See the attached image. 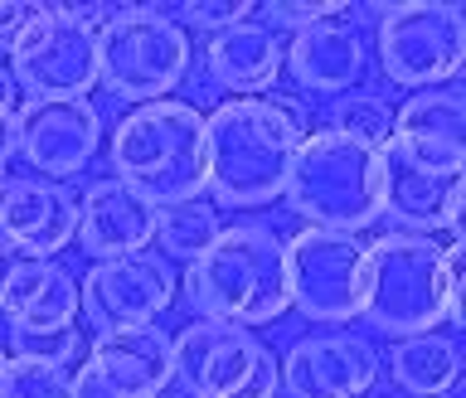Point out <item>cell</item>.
<instances>
[{
    "mask_svg": "<svg viewBox=\"0 0 466 398\" xmlns=\"http://www.w3.org/2000/svg\"><path fill=\"white\" fill-rule=\"evenodd\" d=\"M311 131L297 97H228L204 117V189L228 209H258L287 189L291 160Z\"/></svg>",
    "mask_w": 466,
    "mask_h": 398,
    "instance_id": "6da1fadb",
    "label": "cell"
},
{
    "mask_svg": "<svg viewBox=\"0 0 466 398\" xmlns=\"http://www.w3.org/2000/svg\"><path fill=\"white\" fill-rule=\"evenodd\" d=\"M364 321L384 335H428L461 326V248L428 233H384L364 248Z\"/></svg>",
    "mask_w": 466,
    "mask_h": 398,
    "instance_id": "7a4b0ae2",
    "label": "cell"
},
{
    "mask_svg": "<svg viewBox=\"0 0 466 398\" xmlns=\"http://www.w3.org/2000/svg\"><path fill=\"white\" fill-rule=\"evenodd\" d=\"M185 297L204 321L228 326H272L291 311L287 297V253L272 229L233 224L218 229V239L189 262Z\"/></svg>",
    "mask_w": 466,
    "mask_h": 398,
    "instance_id": "3957f363",
    "label": "cell"
},
{
    "mask_svg": "<svg viewBox=\"0 0 466 398\" xmlns=\"http://www.w3.org/2000/svg\"><path fill=\"white\" fill-rule=\"evenodd\" d=\"M282 195L301 219H311V229L355 239L360 229L379 224L389 209V160L374 146H360L350 137H335L330 127H316L297 146Z\"/></svg>",
    "mask_w": 466,
    "mask_h": 398,
    "instance_id": "277c9868",
    "label": "cell"
},
{
    "mask_svg": "<svg viewBox=\"0 0 466 398\" xmlns=\"http://www.w3.org/2000/svg\"><path fill=\"white\" fill-rule=\"evenodd\" d=\"M107 156L112 180L137 189L156 214L204 195V117L195 102L131 107L112 131Z\"/></svg>",
    "mask_w": 466,
    "mask_h": 398,
    "instance_id": "5b68a950",
    "label": "cell"
},
{
    "mask_svg": "<svg viewBox=\"0 0 466 398\" xmlns=\"http://www.w3.org/2000/svg\"><path fill=\"white\" fill-rule=\"evenodd\" d=\"M189 68V35L156 5H116L97 29V83L116 102H166Z\"/></svg>",
    "mask_w": 466,
    "mask_h": 398,
    "instance_id": "8992f818",
    "label": "cell"
},
{
    "mask_svg": "<svg viewBox=\"0 0 466 398\" xmlns=\"http://www.w3.org/2000/svg\"><path fill=\"white\" fill-rule=\"evenodd\" d=\"M170 360L185 398H277L282 389L277 355L228 321H189L170 335Z\"/></svg>",
    "mask_w": 466,
    "mask_h": 398,
    "instance_id": "52a82bcc",
    "label": "cell"
},
{
    "mask_svg": "<svg viewBox=\"0 0 466 398\" xmlns=\"http://www.w3.org/2000/svg\"><path fill=\"white\" fill-rule=\"evenodd\" d=\"M374 39L389 83L428 93L451 83L466 64V10L451 0H399L379 10Z\"/></svg>",
    "mask_w": 466,
    "mask_h": 398,
    "instance_id": "ba28073f",
    "label": "cell"
},
{
    "mask_svg": "<svg viewBox=\"0 0 466 398\" xmlns=\"http://www.w3.org/2000/svg\"><path fill=\"white\" fill-rule=\"evenodd\" d=\"M287 297L306 321L350 326L364 311V243L330 229H301L282 243Z\"/></svg>",
    "mask_w": 466,
    "mask_h": 398,
    "instance_id": "9c48e42d",
    "label": "cell"
},
{
    "mask_svg": "<svg viewBox=\"0 0 466 398\" xmlns=\"http://www.w3.org/2000/svg\"><path fill=\"white\" fill-rule=\"evenodd\" d=\"M10 73L29 102H78L97 87V35L49 5V15L10 54Z\"/></svg>",
    "mask_w": 466,
    "mask_h": 398,
    "instance_id": "30bf717a",
    "label": "cell"
},
{
    "mask_svg": "<svg viewBox=\"0 0 466 398\" xmlns=\"http://www.w3.org/2000/svg\"><path fill=\"white\" fill-rule=\"evenodd\" d=\"M170 301H175V272L166 258L151 253L93 262V272L78 282V316L97 335L127 326H156V316Z\"/></svg>",
    "mask_w": 466,
    "mask_h": 398,
    "instance_id": "8fae6325",
    "label": "cell"
},
{
    "mask_svg": "<svg viewBox=\"0 0 466 398\" xmlns=\"http://www.w3.org/2000/svg\"><path fill=\"white\" fill-rule=\"evenodd\" d=\"M393 166L418 175H461L466 170V97L451 87H428L413 93L403 107H393L389 151Z\"/></svg>",
    "mask_w": 466,
    "mask_h": 398,
    "instance_id": "7c38bea8",
    "label": "cell"
},
{
    "mask_svg": "<svg viewBox=\"0 0 466 398\" xmlns=\"http://www.w3.org/2000/svg\"><path fill=\"white\" fill-rule=\"evenodd\" d=\"M97 146H102V117L87 97H78V102H25L15 112V156H25L29 170L49 175L54 185L64 175L87 170Z\"/></svg>",
    "mask_w": 466,
    "mask_h": 398,
    "instance_id": "4fadbf2b",
    "label": "cell"
},
{
    "mask_svg": "<svg viewBox=\"0 0 466 398\" xmlns=\"http://www.w3.org/2000/svg\"><path fill=\"white\" fill-rule=\"evenodd\" d=\"M0 321L10 331H64L78 321V277L54 258L0 243Z\"/></svg>",
    "mask_w": 466,
    "mask_h": 398,
    "instance_id": "5bb4252c",
    "label": "cell"
},
{
    "mask_svg": "<svg viewBox=\"0 0 466 398\" xmlns=\"http://www.w3.org/2000/svg\"><path fill=\"white\" fill-rule=\"evenodd\" d=\"M277 370L291 398H364L379 384V355L364 335H306Z\"/></svg>",
    "mask_w": 466,
    "mask_h": 398,
    "instance_id": "9a60e30c",
    "label": "cell"
},
{
    "mask_svg": "<svg viewBox=\"0 0 466 398\" xmlns=\"http://www.w3.org/2000/svg\"><path fill=\"white\" fill-rule=\"evenodd\" d=\"M87 374L116 398H160L175 384V360H170V335L160 326H127V331H102L87 350Z\"/></svg>",
    "mask_w": 466,
    "mask_h": 398,
    "instance_id": "2e32d148",
    "label": "cell"
},
{
    "mask_svg": "<svg viewBox=\"0 0 466 398\" xmlns=\"http://www.w3.org/2000/svg\"><path fill=\"white\" fill-rule=\"evenodd\" d=\"M0 239L29 258H58L78 239V199L54 180H5Z\"/></svg>",
    "mask_w": 466,
    "mask_h": 398,
    "instance_id": "e0dca14e",
    "label": "cell"
},
{
    "mask_svg": "<svg viewBox=\"0 0 466 398\" xmlns=\"http://www.w3.org/2000/svg\"><path fill=\"white\" fill-rule=\"evenodd\" d=\"M78 243L87 258H137L156 243V209L122 180H93L78 199Z\"/></svg>",
    "mask_w": 466,
    "mask_h": 398,
    "instance_id": "ac0fdd59",
    "label": "cell"
},
{
    "mask_svg": "<svg viewBox=\"0 0 466 398\" xmlns=\"http://www.w3.org/2000/svg\"><path fill=\"white\" fill-rule=\"evenodd\" d=\"M204 64H209V78L233 97H262L272 93L277 78H282V39L277 29L243 20L218 29L204 49Z\"/></svg>",
    "mask_w": 466,
    "mask_h": 398,
    "instance_id": "d6986e66",
    "label": "cell"
},
{
    "mask_svg": "<svg viewBox=\"0 0 466 398\" xmlns=\"http://www.w3.org/2000/svg\"><path fill=\"white\" fill-rule=\"evenodd\" d=\"M282 68L311 93H350L364 73V39L355 25L326 20L311 29H297L282 49Z\"/></svg>",
    "mask_w": 466,
    "mask_h": 398,
    "instance_id": "ffe728a7",
    "label": "cell"
},
{
    "mask_svg": "<svg viewBox=\"0 0 466 398\" xmlns=\"http://www.w3.org/2000/svg\"><path fill=\"white\" fill-rule=\"evenodd\" d=\"M389 160V156H384ZM399 224H408L403 233H428L432 229H447L457 233L461 229V175H447V180H437V175H418V170H403L389 160V209Z\"/></svg>",
    "mask_w": 466,
    "mask_h": 398,
    "instance_id": "44dd1931",
    "label": "cell"
},
{
    "mask_svg": "<svg viewBox=\"0 0 466 398\" xmlns=\"http://www.w3.org/2000/svg\"><path fill=\"white\" fill-rule=\"evenodd\" d=\"M389 370L393 384L413 398H447L461 379V350L451 335H408L389 350Z\"/></svg>",
    "mask_w": 466,
    "mask_h": 398,
    "instance_id": "7402d4cb",
    "label": "cell"
},
{
    "mask_svg": "<svg viewBox=\"0 0 466 398\" xmlns=\"http://www.w3.org/2000/svg\"><path fill=\"white\" fill-rule=\"evenodd\" d=\"M214 239H218V209L209 199H185V204H170V209L156 214V243L166 253V262L170 258L195 262Z\"/></svg>",
    "mask_w": 466,
    "mask_h": 398,
    "instance_id": "603a6c76",
    "label": "cell"
},
{
    "mask_svg": "<svg viewBox=\"0 0 466 398\" xmlns=\"http://www.w3.org/2000/svg\"><path fill=\"white\" fill-rule=\"evenodd\" d=\"M330 131H335V137H350V141H360V146L384 151L389 131H393L389 97H379V93H340V97L330 102Z\"/></svg>",
    "mask_w": 466,
    "mask_h": 398,
    "instance_id": "cb8c5ba5",
    "label": "cell"
},
{
    "mask_svg": "<svg viewBox=\"0 0 466 398\" xmlns=\"http://www.w3.org/2000/svg\"><path fill=\"white\" fill-rule=\"evenodd\" d=\"M0 398H73V374H68V364L5 360Z\"/></svg>",
    "mask_w": 466,
    "mask_h": 398,
    "instance_id": "d4e9b609",
    "label": "cell"
},
{
    "mask_svg": "<svg viewBox=\"0 0 466 398\" xmlns=\"http://www.w3.org/2000/svg\"><path fill=\"white\" fill-rule=\"evenodd\" d=\"M15 360H39V364H68L78 355V331L64 326V331H10L5 335Z\"/></svg>",
    "mask_w": 466,
    "mask_h": 398,
    "instance_id": "484cf974",
    "label": "cell"
},
{
    "mask_svg": "<svg viewBox=\"0 0 466 398\" xmlns=\"http://www.w3.org/2000/svg\"><path fill=\"white\" fill-rule=\"evenodd\" d=\"M268 29L282 25V29H311V25H326V20H345L350 5L345 0H316V5H301V0H272L268 10Z\"/></svg>",
    "mask_w": 466,
    "mask_h": 398,
    "instance_id": "4316f807",
    "label": "cell"
},
{
    "mask_svg": "<svg viewBox=\"0 0 466 398\" xmlns=\"http://www.w3.org/2000/svg\"><path fill=\"white\" fill-rule=\"evenodd\" d=\"M44 15H49V5H35V0H0V54L10 58Z\"/></svg>",
    "mask_w": 466,
    "mask_h": 398,
    "instance_id": "83f0119b",
    "label": "cell"
},
{
    "mask_svg": "<svg viewBox=\"0 0 466 398\" xmlns=\"http://www.w3.org/2000/svg\"><path fill=\"white\" fill-rule=\"evenodd\" d=\"M180 15H185L195 29H209V35H218V29H228V25H243L248 15H253V5H248V0H189Z\"/></svg>",
    "mask_w": 466,
    "mask_h": 398,
    "instance_id": "f1b7e54d",
    "label": "cell"
},
{
    "mask_svg": "<svg viewBox=\"0 0 466 398\" xmlns=\"http://www.w3.org/2000/svg\"><path fill=\"white\" fill-rule=\"evenodd\" d=\"M0 112H20V87H15L10 64H0Z\"/></svg>",
    "mask_w": 466,
    "mask_h": 398,
    "instance_id": "f546056e",
    "label": "cell"
},
{
    "mask_svg": "<svg viewBox=\"0 0 466 398\" xmlns=\"http://www.w3.org/2000/svg\"><path fill=\"white\" fill-rule=\"evenodd\" d=\"M15 156V112H0V170H10Z\"/></svg>",
    "mask_w": 466,
    "mask_h": 398,
    "instance_id": "4dcf8cb0",
    "label": "cell"
},
{
    "mask_svg": "<svg viewBox=\"0 0 466 398\" xmlns=\"http://www.w3.org/2000/svg\"><path fill=\"white\" fill-rule=\"evenodd\" d=\"M73 398H116V393H112V389H102L97 379L83 370V374H73Z\"/></svg>",
    "mask_w": 466,
    "mask_h": 398,
    "instance_id": "1f68e13d",
    "label": "cell"
},
{
    "mask_svg": "<svg viewBox=\"0 0 466 398\" xmlns=\"http://www.w3.org/2000/svg\"><path fill=\"white\" fill-rule=\"evenodd\" d=\"M5 360H10V355H5V350H0V374H5Z\"/></svg>",
    "mask_w": 466,
    "mask_h": 398,
    "instance_id": "d6a6232c",
    "label": "cell"
},
{
    "mask_svg": "<svg viewBox=\"0 0 466 398\" xmlns=\"http://www.w3.org/2000/svg\"><path fill=\"white\" fill-rule=\"evenodd\" d=\"M5 180H10V170H0V189H5Z\"/></svg>",
    "mask_w": 466,
    "mask_h": 398,
    "instance_id": "836d02e7",
    "label": "cell"
},
{
    "mask_svg": "<svg viewBox=\"0 0 466 398\" xmlns=\"http://www.w3.org/2000/svg\"><path fill=\"white\" fill-rule=\"evenodd\" d=\"M160 398H185V393H160Z\"/></svg>",
    "mask_w": 466,
    "mask_h": 398,
    "instance_id": "e575fe53",
    "label": "cell"
},
{
    "mask_svg": "<svg viewBox=\"0 0 466 398\" xmlns=\"http://www.w3.org/2000/svg\"><path fill=\"white\" fill-rule=\"evenodd\" d=\"M0 243H5V239H0Z\"/></svg>",
    "mask_w": 466,
    "mask_h": 398,
    "instance_id": "d590c367",
    "label": "cell"
}]
</instances>
